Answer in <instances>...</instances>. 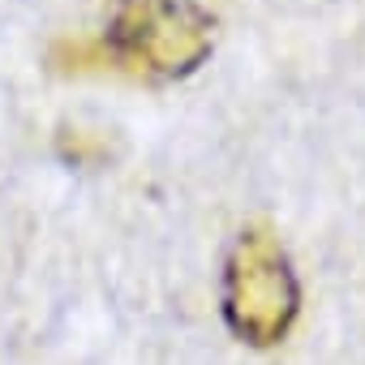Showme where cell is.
Segmentation results:
<instances>
[{
	"mask_svg": "<svg viewBox=\"0 0 365 365\" xmlns=\"http://www.w3.org/2000/svg\"><path fill=\"white\" fill-rule=\"evenodd\" d=\"M108 48L133 73L180 78L211 52V18L190 0H120Z\"/></svg>",
	"mask_w": 365,
	"mask_h": 365,
	"instance_id": "cell-1",
	"label": "cell"
},
{
	"mask_svg": "<svg viewBox=\"0 0 365 365\" xmlns=\"http://www.w3.org/2000/svg\"><path fill=\"white\" fill-rule=\"evenodd\" d=\"M224 318L250 344H275L297 318V279L279 245L245 232L224 267Z\"/></svg>",
	"mask_w": 365,
	"mask_h": 365,
	"instance_id": "cell-2",
	"label": "cell"
}]
</instances>
